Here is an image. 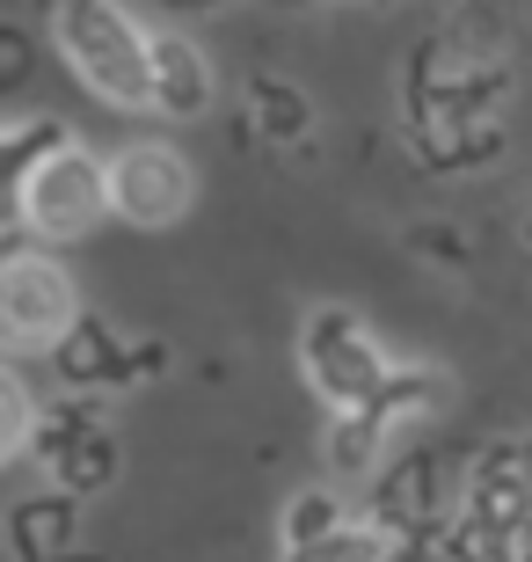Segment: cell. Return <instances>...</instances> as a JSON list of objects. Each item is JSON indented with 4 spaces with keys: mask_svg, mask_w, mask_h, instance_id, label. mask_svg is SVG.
Listing matches in <instances>:
<instances>
[{
    "mask_svg": "<svg viewBox=\"0 0 532 562\" xmlns=\"http://www.w3.org/2000/svg\"><path fill=\"white\" fill-rule=\"evenodd\" d=\"M299 358H307L314 395L336 402V409H358V402H372V395H380V380L394 373L387 351L372 344V329H365L350 307H314V314H307V336H299Z\"/></svg>",
    "mask_w": 532,
    "mask_h": 562,
    "instance_id": "obj_4",
    "label": "cell"
},
{
    "mask_svg": "<svg viewBox=\"0 0 532 562\" xmlns=\"http://www.w3.org/2000/svg\"><path fill=\"white\" fill-rule=\"evenodd\" d=\"M66 66L81 74V88H95L103 103L154 110V66H146V30L124 15L117 0H59L52 15Z\"/></svg>",
    "mask_w": 532,
    "mask_h": 562,
    "instance_id": "obj_1",
    "label": "cell"
},
{
    "mask_svg": "<svg viewBox=\"0 0 532 562\" xmlns=\"http://www.w3.org/2000/svg\"><path fill=\"white\" fill-rule=\"evenodd\" d=\"M336 526H343L336 490H299V497L285 504V548L292 541H321V533H336Z\"/></svg>",
    "mask_w": 532,
    "mask_h": 562,
    "instance_id": "obj_14",
    "label": "cell"
},
{
    "mask_svg": "<svg viewBox=\"0 0 532 562\" xmlns=\"http://www.w3.org/2000/svg\"><path fill=\"white\" fill-rule=\"evenodd\" d=\"M73 322H81V300L52 256L0 263V351H59Z\"/></svg>",
    "mask_w": 532,
    "mask_h": 562,
    "instance_id": "obj_3",
    "label": "cell"
},
{
    "mask_svg": "<svg viewBox=\"0 0 532 562\" xmlns=\"http://www.w3.org/2000/svg\"><path fill=\"white\" fill-rule=\"evenodd\" d=\"M438 395H445V380L430 373V366H394V373L380 380V395L358 402V409H372V417L394 431V424H409V417H423V409H438Z\"/></svg>",
    "mask_w": 532,
    "mask_h": 562,
    "instance_id": "obj_11",
    "label": "cell"
},
{
    "mask_svg": "<svg viewBox=\"0 0 532 562\" xmlns=\"http://www.w3.org/2000/svg\"><path fill=\"white\" fill-rule=\"evenodd\" d=\"M387 424L372 417V409H336V424H328V468L343 482L372 475V468H387Z\"/></svg>",
    "mask_w": 532,
    "mask_h": 562,
    "instance_id": "obj_9",
    "label": "cell"
},
{
    "mask_svg": "<svg viewBox=\"0 0 532 562\" xmlns=\"http://www.w3.org/2000/svg\"><path fill=\"white\" fill-rule=\"evenodd\" d=\"M30 431H37V409H30V395L15 387V373L0 366V460L22 453V446H30Z\"/></svg>",
    "mask_w": 532,
    "mask_h": 562,
    "instance_id": "obj_16",
    "label": "cell"
},
{
    "mask_svg": "<svg viewBox=\"0 0 532 562\" xmlns=\"http://www.w3.org/2000/svg\"><path fill=\"white\" fill-rule=\"evenodd\" d=\"M8 526H15V548H22V555H37V541L59 548V541H66V526H73V490L15 504V512H8Z\"/></svg>",
    "mask_w": 532,
    "mask_h": 562,
    "instance_id": "obj_13",
    "label": "cell"
},
{
    "mask_svg": "<svg viewBox=\"0 0 532 562\" xmlns=\"http://www.w3.org/2000/svg\"><path fill=\"white\" fill-rule=\"evenodd\" d=\"M285 562H394V533L380 519H343L321 541H292Z\"/></svg>",
    "mask_w": 532,
    "mask_h": 562,
    "instance_id": "obj_10",
    "label": "cell"
},
{
    "mask_svg": "<svg viewBox=\"0 0 532 562\" xmlns=\"http://www.w3.org/2000/svg\"><path fill=\"white\" fill-rule=\"evenodd\" d=\"M52 366H59L73 387H124V380L161 373L168 351H161V344H117L103 322H73V329H66V344L52 351Z\"/></svg>",
    "mask_w": 532,
    "mask_h": 562,
    "instance_id": "obj_6",
    "label": "cell"
},
{
    "mask_svg": "<svg viewBox=\"0 0 532 562\" xmlns=\"http://www.w3.org/2000/svg\"><path fill=\"white\" fill-rule=\"evenodd\" d=\"M256 117H263L270 139H299L307 132V95L299 88H278V81H256Z\"/></svg>",
    "mask_w": 532,
    "mask_h": 562,
    "instance_id": "obj_15",
    "label": "cell"
},
{
    "mask_svg": "<svg viewBox=\"0 0 532 562\" xmlns=\"http://www.w3.org/2000/svg\"><path fill=\"white\" fill-rule=\"evenodd\" d=\"M146 66H154V110L161 117H205L219 81H212V59L176 30H154L146 37Z\"/></svg>",
    "mask_w": 532,
    "mask_h": 562,
    "instance_id": "obj_7",
    "label": "cell"
},
{
    "mask_svg": "<svg viewBox=\"0 0 532 562\" xmlns=\"http://www.w3.org/2000/svg\"><path fill=\"white\" fill-rule=\"evenodd\" d=\"M103 212H110V168L81 154L73 139L59 154H44L22 183V234H37V241H81Z\"/></svg>",
    "mask_w": 532,
    "mask_h": 562,
    "instance_id": "obj_2",
    "label": "cell"
},
{
    "mask_svg": "<svg viewBox=\"0 0 532 562\" xmlns=\"http://www.w3.org/2000/svg\"><path fill=\"white\" fill-rule=\"evenodd\" d=\"M190 190H197L190 161L161 139H139L110 161V212L132 227H176L190 212Z\"/></svg>",
    "mask_w": 532,
    "mask_h": 562,
    "instance_id": "obj_5",
    "label": "cell"
},
{
    "mask_svg": "<svg viewBox=\"0 0 532 562\" xmlns=\"http://www.w3.org/2000/svg\"><path fill=\"white\" fill-rule=\"evenodd\" d=\"M52 475H59V490H73V497H88V490H103L110 475H117V446H110L103 424H88L73 446H66L59 460H52Z\"/></svg>",
    "mask_w": 532,
    "mask_h": 562,
    "instance_id": "obj_12",
    "label": "cell"
},
{
    "mask_svg": "<svg viewBox=\"0 0 532 562\" xmlns=\"http://www.w3.org/2000/svg\"><path fill=\"white\" fill-rule=\"evenodd\" d=\"M66 132L52 117H30V125H0V234L22 227V183L44 154H59Z\"/></svg>",
    "mask_w": 532,
    "mask_h": 562,
    "instance_id": "obj_8",
    "label": "cell"
}]
</instances>
